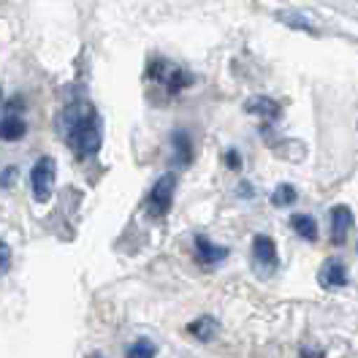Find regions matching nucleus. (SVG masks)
Instances as JSON below:
<instances>
[{
  "instance_id": "nucleus-1",
  "label": "nucleus",
  "mask_w": 358,
  "mask_h": 358,
  "mask_svg": "<svg viewBox=\"0 0 358 358\" xmlns=\"http://www.w3.org/2000/svg\"><path fill=\"white\" fill-rule=\"evenodd\" d=\"M57 131L68 144V150L79 160H87L101 150L103 141V128H101V117L98 109L90 101H73L68 103L60 120H57Z\"/></svg>"
},
{
  "instance_id": "nucleus-2",
  "label": "nucleus",
  "mask_w": 358,
  "mask_h": 358,
  "mask_svg": "<svg viewBox=\"0 0 358 358\" xmlns=\"http://www.w3.org/2000/svg\"><path fill=\"white\" fill-rule=\"evenodd\" d=\"M147 73H150V79H155L160 87H166L169 95H177V92L193 85V73L177 66V63H169V60H152Z\"/></svg>"
},
{
  "instance_id": "nucleus-3",
  "label": "nucleus",
  "mask_w": 358,
  "mask_h": 358,
  "mask_svg": "<svg viewBox=\"0 0 358 358\" xmlns=\"http://www.w3.org/2000/svg\"><path fill=\"white\" fill-rule=\"evenodd\" d=\"M55 179H57V163L55 157H38L30 169V187H33V199L38 203H46L55 193Z\"/></svg>"
},
{
  "instance_id": "nucleus-4",
  "label": "nucleus",
  "mask_w": 358,
  "mask_h": 358,
  "mask_svg": "<svg viewBox=\"0 0 358 358\" xmlns=\"http://www.w3.org/2000/svg\"><path fill=\"white\" fill-rule=\"evenodd\" d=\"M174 193H177V174L169 171V174H163V177L157 179L155 185H152V190H150V199H147V212H150V217H155V220L166 217V215L171 212Z\"/></svg>"
},
{
  "instance_id": "nucleus-5",
  "label": "nucleus",
  "mask_w": 358,
  "mask_h": 358,
  "mask_svg": "<svg viewBox=\"0 0 358 358\" xmlns=\"http://www.w3.org/2000/svg\"><path fill=\"white\" fill-rule=\"evenodd\" d=\"M252 261L255 266L261 268V274H271L274 268L280 266V255H277V245L274 239L266 234H258L252 239Z\"/></svg>"
},
{
  "instance_id": "nucleus-6",
  "label": "nucleus",
  "mask_w": 358,
  "mask_h": 358,
  "mask_svg": "<svg viewBox=\"0 0 358 358\" xmlns=\"http://www.w3.org/2000/svg\"><path fill=\"white\" fill-rule=\"evenodd\" d=\"M317 285L323 291H336V288H345L348 285V266L339 261V258H329L320 271H317Z\"/></svg>"
},
{
  "instance_id": "nucleus-7",
  "label": "nucleus",
  "mask_w": 358,
  "mask_h": 358,
  "mask_svg": "<svg viewBox=\"0 0 358 358\" xmlns=\"http://www.w3.org/2000/svg\"><path fill=\"white\" fill-rule=\"evenodd\" d=\"M331 242L334 245H345L348 242V236H350V228H353V212H350V206H345V203H339L331 209Z\"/></svg>"
},
{
  "instance_id": "nucleus-8",
  "label": "nucleus",
  "mask_w": 358,
  "mask_h": 358,
  "mask_svg": "<svg viewBox=\"0 0 358 358\" xmlns=\"http://www.w3.org/2000/svg\"><path fill=\"white\" fill-rule=\"evenodd\" d=\"M196 258H199L201 266H217L220 261L228 258V247L215 245L209 236L199 234V236H196Z\"/></svg>"
},
{
  "instance_id": "nucleus-9",
  "label": "nucleus",
  "mask_w": 358,
  "mask_h": 358,
  "mask_svg": "<svg viewBox=\"0 0 358 358\" xmlns=\"http://www.w3.org/2000/svg\"><path fill=\"white\" fill-rule=\"evenodd\" d=\"M245 112L255 114V117H261V120H266V122H274V120H280L282 106H280L274 98H268V95H252L245 103Z\"/></svg>"
},
{
  "instance_id": "nucleus-10",
  "label": "nucleus",
  "mask_w": 358,
  "mask_h": 358,
  "mask_svg": "<svg viewBox=\"0 0 358 358\" xmlns=\"http://www.w3.org/2000/svg\"><path fill=\"white\" fill-rule=\"evenodd\" d=\"M217 331H220V323L212 315H201V317H196V320L187 323V334L196 336L199 342H212Z\"/></svg>"
},
{
  "instance_id": "nucleus-11",
  "label": "nucleus",
  "mask_w": 358,
  "mask_h": 358,
  "mask_svg": "<svg viewBox=\"0 0 358 358\" xmlns=\"http://www.w3.org/2000/svg\"><path fill=\"white\" fill-rule=\"evenodd\" d=\"M27 134V122H24L20 114L8 112L0 120V138L3 141H20Z\"/></svg>"
},
{
  "instance_id": "nucleus-12",
  "label": "nucleus",
  "mask_w": 358,
  "mask_h": 358,
  "mask_svg": "<svg viewBox=\"0 0 358 358\" xmlns=\"http://www.w3.org/2000/svg\"><path fill=\"white\" fill-rule=\"evenodd\" d=\"M277 20H280V24H285V27L304 30V33H310V36H317V27L313 24V20H307V17L299 14V11H277Z\"/></svg>"
},
{
  "instance_id": "nucleus-13",
  "label": "nucleus",
  "mask_w": 358,
  "mask_h": 358,
  "mask_svg": "<svg viewBox=\"0 0 358 358\" xmlns=\"http://www.w3.org/2000/svg\"><path fill=\"white\" fill-rule=\"evenodd\" d=\"M171 144H174V157H177L182 166H187L193 160V141L187 131H174L171 136Z\"/></svg>"
},
{
  "instance_id": "nucleus-14",
  "label": "nucleus",
  "mask_w": 358,
  "mask_h": 358,
  "mask_svg": "<svg viewBox=\"0 0 358 358\" xmlns=\"http://www.w3.org/2000/svg\"><path fill=\"white\" fill-rule=\"evenodd\" d=\"M291 228L304 242H315L317 239V223H315V217H310V215H293Z\"/></svg>"
},
{
  "instance_id": "nucleus-15",
  "label": "nucleus",
  "mask_w": 358,
  "mask_h": 358,
  "mask_svg": "<svg viewBox=\"0 0 358 358\" xmlns=\"http://www.w3.org/2000/svg\"><path fill=\"white\" fill-rule=\"evenodd\" d=\"M296 199H299V193H296V187L288 185V182L277 185V187H274V193H271V203H274V206H280V209L296 203Z\"/></svg>"
},
{
  "instance_id": "nucleus-16",
  "label": "nucleus",
  "mask_w": 358,
  "mask_h": 358,
  "mask_svg": "<svg viewBox=\"0 0 358 358\" xmlns=\"http://www.w3.org/2000/svg\"><path fill=\"white\" fill-rule=\"evenodd\" d=\"M155 345L147 339V336H141V339H136L134 345L128 348V358H155Z\"/></svg>"
},
{
  "instance_id": "nucleus-17",
  "label": "nucleus",
  "mask_w": 358,
  "mask_h": 358,
  "mask_svg": "<svg viewBox=\"0 0 358 358\" xmlns=\"http://www.w3.org/2000/svg\"><path fill=\"white\" fill-rule=\"evenodd\" d=\"M8 268H11V247L0 239V277H3Z\"/></svg>"
},
{
  "instance_id": "nucleus-18",
  "label": "nucleus",
  "mask_w": 358,
  "mask_h": 358,
  "mask_svg": "<svg viewBox=\"0 0 358 358\" xmlns=\"http://www.w3.org/2000/svg\"><path fill=\"white\" fill-rule=\"evenodd\" d=\"M14 177H17V169H14V166L6 169V171L0 174V187H11V185H14Z\"/></svg>"
},
{
  "instance_id": "nucleus-19",
  "label": "nucleus",
  "mask_w": 358,
  "mask_h": 358,
  "mask_svg": "<svg viewBox=\"0 0 358 358\" xmlns=\"http://www.w3.org/2000/svg\"><path fill=\"white\" fill-rule=\"evenodd\" d=\"M225 163H228V169H239V166H242V157H239L236 150H228V152H225Z\"/></svg>"
},
{
  "instance_id": "nucleus-20",
  "label": "nucleus",
  "mask_w": 358,
  "mask_h": 358,
  "mask_svg": "<svg viewBox=\"0 0 358 358\" xmlns=\"http://www.w3.org/2000/svg\"><path fill=\"white\" fill-rule=\"evenodd\" d=\"M301 358H326L317 348H301Z\"/></svg>"
},
{
  "instance_id": "nucleus-21",
  "label": "nucleus",
  "mask_w": 358,
  "mask_h": 358,
  "mask_svg": "<svg viewBox=\"0 0 358 358\" xmlns=\"http://www.w3.org/2000/svg\"><path fill=\"white\" fill-rule=\"evenodd\" d=\"M239 193H242V196H247V199H250V196H252V187H250V185H242V187H239Z\"/></svg>"
},
{
  "instance_id": "nucleus-22",
  "label": "nucleus",
  "mask_w": 358,
  "mask_h": 358,
  "mask_svg": "<svg viewBox=\"0 0 358 358\" xmlns=\"http://www.w3.org/2000/svg\"><path fill=\"white\" fill-rule=\"evenodd\" d=\"M87 358H106V356H103V353H90Z\"/></svg>"
},
{
  "instance_id": "nucleus-23",
  "label": "nucleus",
  "mask_w": 358,
  "mask_h": 358,
  "mask_svg": "<svg viewBox=\"0 0 358 358\" xmlns=\"http://www.w3.org/2000/svg\"><path fill=\"white\" fill-rule=\"evenodd\" d=\"M0 101H3V92H0Z\"/></svg>"
}]
</instances>
